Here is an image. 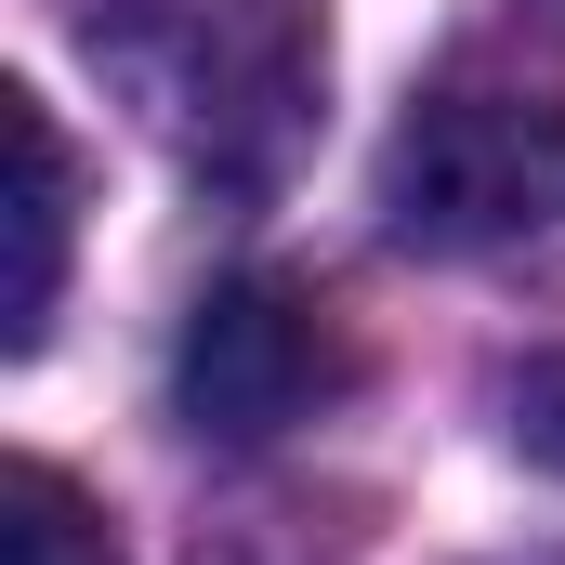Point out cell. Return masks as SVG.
Returning <instances> with one entry per match:
<instances>
[{
  "label": "cell",
  "instance_id": "5b68a950",
  "mask_svg": "<svg viewBox=\"0 0 565 565\" xmlns=\"http://www.w3.org/2000/svg\"><path fill=\"white\" fill-rule=\"evenodd\" d=\"M0 565H119V540H106V513L53 460H13V487H0Z\"/></svg>",
  "mask_w": 565,
  "mask_h": 565
},
{
  "label": "cell",
  "instance_id": "7a4b0ae2",
  "mask_svg": "<svg viewBox=\"0 0 565 565\" xmlns=\"http://www.w3.org/2000/svg\"><path fill=\"white\" fill-rule=\"evenodd\" d=\"M382 224L422 264H487V277H565V106L447 79L382 145Z\"/></svg>",
  "mask_w": 565,
  "mask_h": 565
},
{
  "label": "cell",
  "instance_id": "3957f363",
  "mask_svg": "<svg viewBox=\"0 0 565 565\" xmlns=\"http://www.w3.org/2000/svg\"><path fill=\"white\" fill-rule=\"evenodd\" d=\"M342 329H329V302L289 277H224L198 316H184V355H171V408L198 434H224V447H264V434L316 422L329 395H342Z\"/></svg>",
  "mask_w": 565,
  "mask_h": 565
},
{
  "label": "cell",
  "instance_id": "6da1fadb",
  "mask_svg": "<svg viewBox=\"0 0 565 565\" xmlns=\"http://www.w3.org/2000/svg\"><path fill=\"white\" fill-rule=\"evenodd\" d=\"M79 40L145 106V132L224 198H264L316 145L329 40L302 0H79Z\"/></svg>",
  "mask_w": 565,
  "mask_h": 565
},
{
  "label": "cell",
  "instance_id": "277c9868",
  "mask_svg": "<svg viewBox=\"0 0 565 565\" xmlns=\"http://www.w3.org/2000/svg\"><path fill=\"white\" fill-rule=\"evenodd\" d=\"M13 119V289H0V342L26 355L40 329H53V289H66V211H79V158L53 132V106L40 93H0Z\"/></svg>",
  "mask_w": 565,
  "mask_h": 565
}]
</instances>
